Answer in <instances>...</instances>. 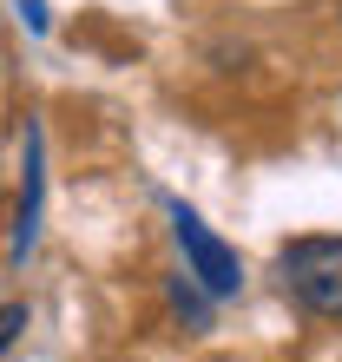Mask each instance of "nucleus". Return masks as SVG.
<instances>
[{"instance_id":"nucleus-4","label":"nucleus","mask_w":342,"mask_h":362,"mask_svg":"<svg viewBox=\"0 0 342 362\" xmlns=\"http://www.w3.org/2000/svg\"><path fill=\"white\" fill-rule=\"evenodd\" d=\"M165 303H171V316H178L184 329H211V296L191 284L184 270H178V276H165Z\"/></svg>"},{"instance_id":"nucleus-3","label":"nucleus","mask_w":342,"mask_h":362,"mask_svg":"<svg viewBox=\"0 0 342 362\" xmlns=\"http://www.w3.org/2000/svg\"><path fill=\"white\" fill-rule=\"evenodd\" d=\"M40 218H47V132H40V119H27V145H20V204H13V244H7L13 270L33 257Z\"/></svg>"},{"instance_id":"nucleus-1","label":"nucleus","mask_w":342,"mask_h":362,"mask_svg":"<svg viewBox=\"0 0 342 362\" xmlns=\"http://www.w3.org/2000/svg\"><path fill=\"white\" fill-rule=\"evenodd\" d=\"M276 284L323 323H342V238H290L276 250Z\"/></svg>"},{"instance_id":"nucleus-5","label":"nucleus","mask_w":342,"mask_h":362,"mask_svg":"<svg viewBox=\"0 0 342 362\" xmlns=\"http://www.w3.org/2000/svg\"><path fill=\"white\" fill-rule=\"evenodd\" d=\"M20 329H27V303H0V356L20 343Z\"/></svg>"},{"instance_id":"nucleus-7","label":"nucleus","mask_w":342,"mask_h":362,"mask_svg":"<svg viewBox=\"0 0 342 362\" xmlns=\"http://www.w3.org/2000/svg\"><path fill=\"white\" fill-rule=\"evenodd\" d=\"M336 27H342V0H336Z\"/></svg>"},{"instance_id":"nucleus-2","label":"nucleus","mask_w":342,"mask_h":362,"mask_svg":"<svg viewBox=\"0 0 342 362\" xmlns=\"http://www.w3.org/2000/svg\"><path fill=\"white\" fill-rule=\"evenodd\" d=\"M165 211H171V238H178V250H184V276L211 296V303H230V296L244 290V257H237V250H230L184 198H171Z\"/></svg>"},{"instance_id":"nucleus-6","label":"nucleus","mask_w":342,"mask_h":362,"mask_svg":"<svg viewBox=\"0 0 342 362\" xmlns=\"http://www.w3.org/2000/svg\"><path fill=\"white\" fill-rule=\"evenodd\" d=\"M13 13H20V20H27V27H33V33H47V0H20V7H13Z\"/></svg>"}]
</instances>
